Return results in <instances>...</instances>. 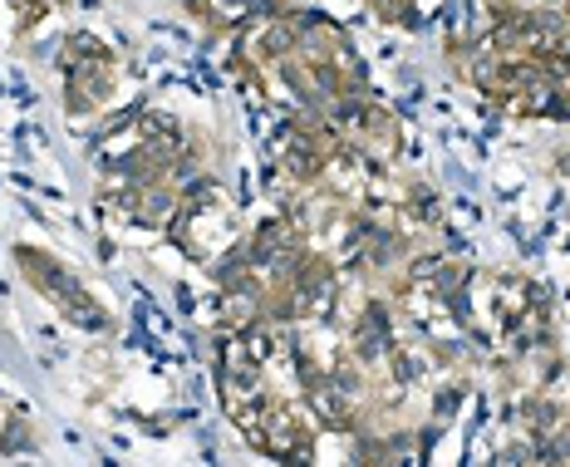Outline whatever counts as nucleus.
Segmentation results:
<instances>
[{"instance_id": "4", "label": "nucleus", "mask_w": 570, "mask_h": 467, "mask_svg": "<svg viewBox=\"0 0 570 467\" xmlns=\"http://www.w3.org/2000/svg\"><path fill=\"white\" fill-rule=\"evenodd\" d=\"M177 212H182V192L173 187V182H147V187L139 192L133 222H143V226H173Z\"/></svg>"}, {"instance_id": "6", "label": "nucleus", "mask_w": 570, "mask_h": 467, "mask_svg": "<svg viewBox=\"0 0 570 467\" xmlns=\"http://www.w3.org/2000/svg\"><path fill=\"white\" fill-rule=\"evenodd\" d=\"M50 10H54V0H16V26L20 30H35Z\"/></svg>"}, {"instance_id": "5", "label": "nucleus", "mask_w": 570, "mask_h": 467, "mask_svg": "<svg viewBox=\"0 0 570 467\" xmlns=\"http://www.w3.org/2000/svg\"><path fill=\"white\" fill-rule=\"evenodd\" d=\"M104 40H94V35H74L70 40V50H64L60 54V60H64V70H74V64H84V60H104Z\"/></svg>"}, {"instance_id": "3", "label": "nucleus", "mask_w": 570, "mask_h": 467, "mask_svg": "<svg viewBox=\"0 0 570 467\" xmlns=\"http://www.w3.org/2000/svg\"><path fill=\"white\" fill-rule=\"evenodd\" d=\"M404 281H408L414 291L438 295L442 305H452V301H458V295L467 291L462 266H458V261H442V256H414V261H408V271H404Z\"/></svg>"}, {"instance_id": "8", "label": "nucleus", "mask_w": 570, "mask_h": 467, "mask_svg": "<svg viewBox=\"0 0 570 467\" xmlns=\"http://www.w3.org/2000/svg\"><path fill=\"white\" fill-rule=\"evenodd\" d=\"M10 424H16V414H10V404L0 398V438H6V428H10Z\"/></svg>"}, {"instance_id": "1", "label": "nucleus", "mask_w": 570, "mask_h": 467, "mask_svg": "<svg viewBox=\"0 0 570 467\" xmlns=\"http://www.w3.org/2000/svg\"><path fill=\"white\" fill-rule=\"evenodd\" d=\"M20 266H26L30 286H35L40 295H50V301L60 305V311L70 315L79 329H104L109 325V315L99 311L94 301H84V286H79V281L60 266V261H50V256H40V252H20Z\"/></svg>"}, {"instance_id": "7", "label": "nucleus", "mask_w": 570, "mask_h": 467, "mask_svg": "<svg viewBox=\"0 0 570 467\" xmlns=\"http://www.w3.org/2000/svg\"><path fill=\"white\" fill-rule=\"evenodd\" d=\"M30 448H35V443H30V428L16 418V424L6 428V438H0V453H30Z\"/></svg>"}, {"instance_id": "2", "label": "nucleus", "mask_w": 570, "mask_h": 467, "mask_svg": "<svg viewBox=\"0 0 570 467\" xmlns=\"http://www.w3.org/2000/svg\"><path fill=\"white\" fill-rule=\"evenodd\" d=\"M64 99H70V113H99L113 99V60H84L70 70V89H64Z\"/></svg>"}]
</instances>
